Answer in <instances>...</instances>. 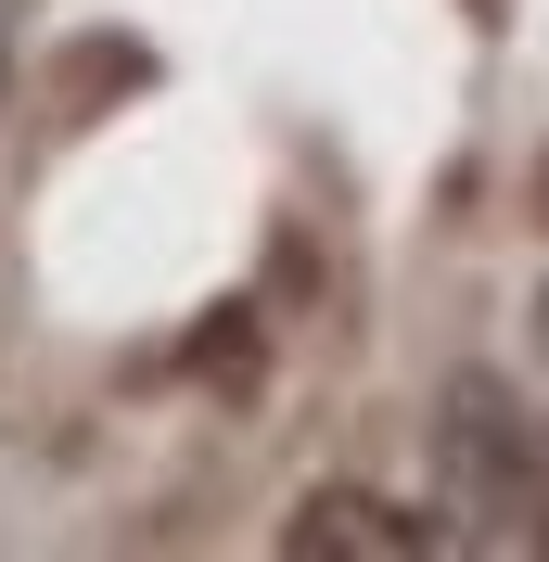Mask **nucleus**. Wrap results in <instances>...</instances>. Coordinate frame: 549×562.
<instances>
[{
    "mask_svg": "<svg viewBox=\"0 0 549 562\" xmlns=\"http://www.w3.org/2000/svg\"><path fill=\"white\" fill-rule=\"evenodd\" d=\"M524 409L498 384H460L447 396V486L460 498H485V512H524V486H537V473H524Z\"/></svg>",
    "mask_w": 549,
    "mask_h": 562,
    "instance_id": "nucleus-1",
    "label": "nucleus"
},
{
    "mask_svg": "<svg viewBox=\"0 0 549 562\" xmlns=\"http://www.w3.org/2000/svg\"><path fill=\"white\" fill-rule=\"evenodd\" d=\"M281 550L294 562H333V550H358V562H410V550H435V525H396L371 486H320L294 525H281Z\"/></svg>",
    "mask_w": 549,
    "mask_h": 562,
    "instance_id": "nucleus-2",
    "label": "nucleus"
},
{
    "mask_svg": "<svg viewBox=\"0 0 549 562\" xmlns=\"http://www.w3.org/2000/svg\"><path fill=\"white\" fill-rule=\"evenodd\" d=\"M0 90H13V26H0Z\"/></svg>",
    "mask_w": 549,
    "mask_h": 562,
    "instance_id": "nucleus-3",
    "label": "nucleus"
}]
</instances>
